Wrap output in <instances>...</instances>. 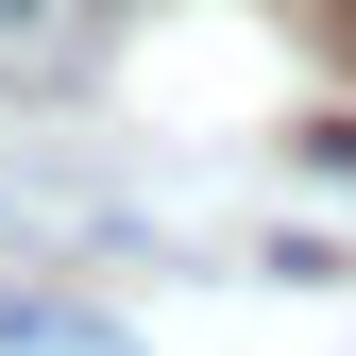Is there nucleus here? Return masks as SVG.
I'll list each match as a JSON object with an SVG mask.
<instances>
[{"label":"nucleus","mask_w":356,"mask_h":356,"mask_svg":"<svg viewBox=\"0 0 356 356\" xmlns=\"http://www.w3.org/2000/svg\"><path fill=\"white\" fill-rule=\"evenodd\" d=\"M119 17H136V0H0V85H68V68H102Z\"/></svg>","instance_id":"obj_1"},{"label":"nucleus","mask_w":356,"mask_h":356,"mask_svg":"<svg viewBox=\"0 0 356 356\" xmlns=\"http://www.w3.org/2000/svg\"><path fill=\"white\" fill-rule=\"evenodd\" d=\"M0 356H119V323H85L51 289H0Z\"/></svg>","instance_id":"obj_2"}]
</instances>
